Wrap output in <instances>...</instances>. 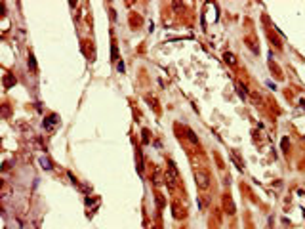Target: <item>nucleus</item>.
Wrapping results in <instances>:
<instances>
[{
    "mask_svg": "<svg viewBox=\"0 0 305 229\" xmlns=\"http://www.w3.org/2000/svg\"><path fill=\"white\" fill-rule=\"evenodd\" d=\"M40 164H42L46 170H52V162H50L48 158H40Z\"/></svg>",
    "mask_w": 305,
    "mask_h": 229,
    "instance_id": "0eeeda50",
    "label": "nucleus"
},
{
    "mask_svg": "<svg viewBox=\"0 0 305 229\" xmlns=\"http://www.w3.org/2000/svg\"><path fill=\"white\" fill-rule=\"evenodd\" d=\"M172 214H174V218H176V220L185 218V210L179 206V202H177V200H174V202H172Z\"/></svg>",
    "mask_w": 305,
    "mask_h": 229,
    "instance_id": "7ed1b4c3",
    "label": "nucleus"
},
{
    "mask_svg": "<svg viewBox=\"0 0 305 229\" xmlns=\"http://www.w3.org/2000/svg\"><path fill=\"white\" fill-rule=\"evenodd\" d=\"M57 122H59V117H57V114H50V117L44 119V128L48 130V132H52V130L57 126Z\"/></svg>",
    "mask_w": 305,
    "mask_h": 229,
    "instance_id": "f03ea898",
    "label": "nucleus"
},
{
    "mask_svg": "<svg viewBox=\"0 0 305 229\" xmlns=\"http://www.w3.org/2000/svg\"><path fill=\"white\" fill-rule=\"evenodd\" d=\"M195 181H197V187L200 191H208V187H210V176H208V172L197 170L195 172Z\"/></svg>",
    "mask_w": 305,
    "mask_h": 229,
    "instance_id": "f257e3e1",
    "label": "nucleus"
},
{
    "mask_svg": "<svg viewBox=\"0 0 305 229\" xmlns=\"http://www.w3.org/2000/svg\"><path fill=\"white\" fill-rule=\"evenodd\" d=\"M282 149H284V151H288V140H286V137L282 140Z\"/></svg>",
    "mask_w": 305,
    "mask_h": 229,
    "instance_id": "9b49d317",
    "label": "nucleus"
},
{
    "mask_svg": "<svg viewBox=\"0 0 305 229\" xmlns=\"http://www.w3.org/2000/svg\"><path fill=\"white\" fill-rule=\"evenodd\" d=\"M223 208H225V212H227L229 216L234 214V204H233L231 197H223Z\"/></svg>",
    "mask_w": 305,
    "mask_h": 229,
    "instance_id": "20e7f679",
    "label": "nucleus"
},
{
    "mask_svg": "<svg viewBox=\"0 0 305 229\" xmlns=\"http://www.w3.org/2000/svg\"><path fill=\"white\" fill-rule=\"evenodd\" d=\"M244 42H246V44H250V48H252V52H255V54H257V52H260V50H257V46H255V42H254V38H246Z\"/></svg>",
    "mask_w": 305,
    "mask_h": 229,
    "instance_id": "423d86ee",
    "label": "nucleus"
},
{
    "mask_svg": "<svg viewBox=\"0 0 305 229\" xmlns=\"http://www.w3.org/2000/svg\"><path fill=\"white\" fill-rule=\"evenodd\" d=\"M187 136H189L191 143H198V140H197V136H195V132H193V130H187Z\"/></svg>",
    "mask_w": 305,
    "mask_h": 229,
    "instance_id": "6e6552de",
    "label": "nucleus"
},
{
    "mask_svg": "<svg viewBox=\"0 0 305 229\" xmlns=\"http://www.w3.org/2000/svg\"><path fill=\"white\" fill-rule=\"evenodd\" d=\"M223 59H225V63H229V65H237V56L231 54V52H225V54H223Z\"/></svg>",
    "mask_w": 305,
    "mask_h": 229,
    "instance_id": "39448f33",
    "label": "nucleus"
},
{
    "mask_svg": "<svg viewBox=\"0 0 305 229\" xmlns=\"http://www.w3.org/2000/svg\"><path fill=\"white\" fill-rule=\"evenodd\" d=\"M12 84H13V78H12L10 75H6V78H4V86H6V88H10Z\"/></svg>",
    "mask_w": 305,
    "mask_h": 229,
    "instance_id": "1a4fd4ad",
    "label": "nucleus"
},
{
    "mask_svg": "<svg viewBox=\"0 0 305 229\" xmlns=\"http://www.w3.org/2000/svg\"><path fill=\"white\" fill-rule=\"evenodd\" d=\"M29 67H31V69H36V63H34V56H33V54L29 56Z\"/></svg>",
    "mask_w": 305,
    "mask_h": 229,
    "instance_id": "9d476101",
    "label": "nucleus"
}]
</instances>
